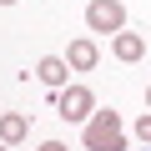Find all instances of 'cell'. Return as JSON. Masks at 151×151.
Instances as JSON below:
<instances>
[{
  "label": "cell",
  "instance_id": "cell-1",
  "mask_svg": "<svg viewBox=\"0 0 151 151\" xmlns=\"http://www.w3.org/2000/svg\"><path fill=\"white\" fill-rule=\"evenodd\" d=\"M86 151H126V131L116 111H91L86 121Z\"/></svg>",
  "mask_w": 151,
  "mask_h": 151
},
{
  "label": "cell",
  "instance_id": "cell-2",
  "mask_svg": "<svg viewBox=\"0 0 151 151\" xmlns=\"http://www.w3.org/2000/svg\"><path fill=\"white\" fill-rule=\"evenodd\" d=\"M55 111H60L65 121H91V111H96L91 86H65V91H55Z\"/></svg>",
  "mask_w": 151,
  "mask_h": 151
},
{
  "label": "cell",
  "instance_id": "cell-3",
  "mask_svg": "<svg viewBox=\"0 0 151 151\" xmlns=\"http://www.w3.org/2000/svg\"><path fill=\"white\" fill-rule=\"evenodd\" d=\"M86 25L101 30V35H116L126 25V5H121V0H91V5H86Z\"/></svg>",
  "mask_w": 151,
  "mask_h": 151
},
{
  "label": "cell",
  "instance_id": "cell-4",
  "mask_svg": "<svg viewBox=\"0 0 151 151\" xmlns=\"http://www.w3.org/2000/svg\"><path fill=\"white\" fill-rule=\"evenodd\" d=\"M35 76H40L50 91H65V76H70V65H65V55H45V60H35Z\"/></svg>",
  "mask_w": 151,
  "mask_h": 151
},
{
  "label": "cell",
  "instance_id": "cell-5",
  "mask_svg": "<svg viewBox=\"0 0 151 151\" xmlns=\"http://www.w3.org/2000/svg\"><path fill=\"white\" fill-rule=\"evenodd\" d=\"M111 50H116V60H141V55H146V40H141L136 30H116V35H111Z\"/></svg>",
  "mask_w": 151,
  "mask_h": 151
},
{
  "label": "cell",
  "instance_id": "cell-6",
  "mask_svg": "<svg viewBox=\"0 0 151 151\" xmlns=\"http://www.w3.org/2000/svg\"><path fill=\"white\" fill-rule=\"evenodd\" d=\"M96 55H101V50H96V40H86V35H81V40H70V50H65V65H76V70H91V65H96Z\"/></svg>",
  "mask_w": 151,
  "mask_h": 151
},
{
  "label": "cell",
  "instance_id": "cell-7",
  "mask_svg": "<svg viewBox=\"0 0 151 151\" xmlns=\"http://www.w3.org/2000/svg\"><path fill=\"white\" fill-rule=\"evenodd\" d=\"M25 131H30V121H25L20 111H5V116H0V141H5V146L25 141Z\"/></svg>",
  "mask_w": 151,
  "mask_h": 151
},
{
  "label": "cell",
  "instance_id": "cell-8",
  "mask_svg": "<svg viewBox=\"0 0 151 151\" xmlns=\"http://www.w3.org/2000/svg\"><path fill=\"white\" fill-rule=\"evenodd\" d=\"M136 136H141V141H146V146H151V111H146V116H141V121H136Z\"/></svg>",
  "mask_w": 151,
  "mask_h": 151
},
{
  "label": "cell",
  "instance_id": "cell-9",
  "mask_svg": "<svg viewBox=\"0 0 151 151\" xmlns=\"http://www.w3.org/2000/svg\"><path fill=\"white\" fill-rule=\"evenodd\" d=\"M40 151H65V146H60V141H45V146H40Z\"/></svg>",
  "mask_w": 151,
  "mask_h": 151
},
{
  "label": "cell",
  "instance_id": "cell-10",
  "mask_svg": "<svg viewBox=\"0 0 151 151\" xmlns=\"http://www.w3.org/2000/svg\"><path fill=\"white\" fill-rule=\"evenodd\" d=\"M146 106H151V86H146Z\"/></svg>",
  "mask_w": 151,
  "mask_h": 151
},
{
  "label": "cell",
  "instance_id": "cell-11",
  "mask_svg": "<svg viewBox=\"0 0 151 151\" xmlns=\"http://www.w3.org/2000/svg\"><path fill=\"white\" fill-rule=\"evenodd\" d=\"M0 5H15V0H0Z\"/></svg>",
  "mask_w": 151,
  "mask_h": 151
},
{
  "label": "cell",
  "instance_id": "cell-12",
  "mask_svg": "<svg viewBox=\"0 0 151 151\" xmlns=\"http://www.w3.org/2000/svg\"><path fill=\"white\" fill-rule=\"evenodd\" d=\"M0 151H5V146H0Z\"/></svg>",
  "mask_w": 151,
  "mask_h": 151
},
{
  "label": "cell",
  "instance_id": "cell-13",
  "mask_svg": "<svg viewBox=\"0 0 151 151\" xmlns=\"http://www.w3.org/2000/svg\"><path fill=\"white\" fill-rule=\"evenodd\" d=\"M146 151H151V146H146Z\"/></svg>",
  "mask_w": 151,
  "mask_h": 151
}]
</instances>
